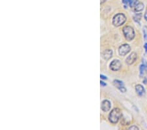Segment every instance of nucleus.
<instances>
[{"label":"nucleus","instance_id":"nucleus-16","mask_svg":"<svg viewBox=\"0 0 147 130\" xmlns=\"http://www.w3.org/2000/svg\"><path fill=\"white\" fill-rule=\"evenodd\" d=\"M123 2V3L124 4V7L126 8V5H128L129 3V0H122Z\"/></svg>","mask_w":147,"mask_h":130},{"label":"nucleus","instance_id":"nucleus-19","mask_svg":"<svg viewBox=\"0 0 147 130\" xmlns=\"http://www.w3.org/2000/svg\"><path fill=\"white\" fill-rule=\"evenodd\" d=\"M100 84H101V86H107V84H106V83H105L104 82H103V81H100Z\"/></svg>","mask_w":147,"mask_h":130},{"label":"nucleus","instance_id":"nucleus-17","mask_svg":"<svg viewBox=\"0 0 147 130\" xmlns=\"http://www.w3.org/2000/svg\"><path fill=\"white\" fill-rule=\"evenodd\" d=\"M129 130H132V129L138 130V129H139V128H138V127H137V126H133L130 127V128H129Z\"/></svg>","mask_w":147,"mask_h":130},{"label":"nucleus","instance_id":"nucleus-4","mask_svg":"<svg viewBox=\"0 0 147 130\" xmlns=\"http://www.w3.org/2000/svg\"><path fill=\"white\" fill-rule=\"evenodd\" d=\"M130 46L128 44H124L120 46L118 48L119 55L121 56H125L130 51Z\"/></svg>","mask_w":147,"mask_h":130},{"label":"nucleus","instance_id":"nucleus-15","mask_svg":"<svg viewBox=\"0 0 147 130\" xmlns=\"http://www.w3.org/2000/svg\"><path fill=\"white\" fill-rule=\"evenodd\" d=\"M143 34L145 41H147V26H146L143 27Z\"/></svg>","mask_w":147,"mask_h":130},{"label":"nucleus","instance_id":"nucleus-1","mask_svg":"<svg viewBox=\"0 0 147 130\" xmlns=\"http://www.w3.org/2000/svg\"><path fill=\"white\" fill-rule=\"evenodd\" d=\"M121 116L122 113L120 110L118 108H115L109 114L108 120L112 124H116L118 122L119 119L121 117Z\"/></svg>","mask_w":147,"mask_h":130},{"label":"nucleus","instance_id":"nucleus-18","mask_svg":"<svg viewBox=\"0 0 147 130\" xmlns=\"http://www.w3.org/2000/svg\"><path fill=\"white\" fill-rule=\"evenodd\" d=\"M120 91H121L122 93H125L126 91V89L124 87H122L121 89H120Z\"/></svg>","mask_w":147,"mask_h":130},{"label":"nucleus","instance_id":"nucleus-10","mask_svg":"<svg viewBox=\"0 0 147 130\" xmlns=\"http://www.w3.org/2000/svg\"><path fill=\"white\" fill-rule=\"evenodd\" d=\"M139 69H140V74H141V76L143 75L147 69V63L146 61L144 60V59L143 60V63L142 64H141V66H140Z\"/></svg>","mask_w":147,"mask_h":130},{"label":"nucleus","instance_id":"nucleus-23","mask_svg":"<svg viewBox=\"0 0 147 130\" xmlns=\"http://www.w3.org/2000/svg\"><path fill=\"white\" fill-rule=\"evenodd\" d=\"M144 47H145V50H146V53H147V43H145V46H144Z\"/></svg>","mask_w":147,"mask_h":130},{"label":"nucleus","instance_id":"nucleus-12","mask_svg":"<svg viewBox=\"0 0 147 130\" xmlns=\"http://www.w3.org/2000/svg\"><path fill=\"white\" fill-rule=\"evenodd\" d=\"M113 83L114 85H115V87H116V88L118 89L119 90H120L122 87H124V83H123L122 81L118 80V79H115V80L113 81Z\"/></svg>","mask_w":147,"mask_h":130},{"label":"nucleus","instance_id":"nucleus-11","mask_svg":"<svg viewBox=\"0 0 147 130\" xmlns=\"http://www.w3.org/2000/svg\"><path fill=\"white\" fill-rule=\"evenodd\" d=\"M133 11L135 12L141 11L144 9V4L143 3L139 2L138 3H137V5L133 8Z\"/></svg>","mask_w":147,"mask_h":130},{"label":"nucleus","instance_id":"nucleus-21","mask_svg":"<svg viewBox=\"0 0 147 130\" xmlns=\"http://www.w3.org/2000/svg\"><path fill=\"white\" fill-rule=\"evenodd\" d=\"M143 83H145V84L147 85V77L145 78V79H144V80H143Z\"/></svg>","mask_w":147,"mask_h":130},{"label":"nucleus","instance_id":"nucleus-2","mask_svg":"<svg viewBox=\"0 0 147 130\" xmlns=\"http://www.w3.org/2000/svg\"><path fill=\"white\" fill-rule=\"evenodd\" d=\"M126 21V17L123 13H118L113 17L112 24H114V26L118 27V26L124 24Z\"/></svg>","mask_w":147,"mask_h":130},{"label":"nucleus","instance_id":"nucleus-24","mask_svg":"<svg viewBox=\"0 0 147 130\" xmlns=\"http://www.w3.org/2000/svg\"><path fill=\"white\" fill-rule=\"evenodd\" d=\"M105 1H106V0H101V3H103Z\"/></svg>","mask_w":147,"mask_h":130},{"label":"nucleus","instance_id":"nucleus-8","mask_svg":"<svg viewBox=\"0 0 147 130\" xmlns=\"http://www.w3.org/2000/svg\"><path fill=\"white\" fill-rule=\"evenodd\" d=\"M102 56L103 58L105 60H108L111 59L112 56V51L110 49H107L105 51H103V53H102Z\"/></svg>","mask_w":147,"mask_h":130},{"label":"nucleus","instance_id":"nucleus-5","mask_svg":"<svg viewBox=\"0 0 147 130\" xmlns=\"http://www.w3.org/2000/svg\"><path fill=\"white\" fill-rule=\"evenodd\" d=\"M122 67V64L119 60H114L110 64V68L113 71H118Z\"/></svg>","mask_w":147,"mask_h":130},{"label":"nucleus","instance_id":"nucleus-7","mask_svg":"<svg viewBox=\"0 0 147 130\" xmlns=\"http://www.w3.org/2000/svg\"><path fill=\"white\" fill-rule=\"evenodd\" d=\"M111 107V104L110 101L108 100H104L101 103V109L104 112H107L110 110Z\"/></svg>","mask_w":147,"mask_h":130},{"label":"nucleus","instance_id":"nucleus-14","mask_svg":"<svg viewBox=\"0 0 147 130\" xmlns=\"http://www.w3.org/2000/svg\"><path fill=\"white\" fill-rule=\"evenodd\" d=\"M139 1L138 0H129V4L130 7L133 8Z\"/></svg>","mask_w":147,"mask_h":130},{"label":"nucleus","instance_id":"nucleus-6","mask_svg":"<svg viewBox=\"0 0 147 130\" xmlns=\"http://www.w3.org/2000/svg\"><path fill=\"white\" fill-rule=\"evenodd\" d=\"M137 53L135 52H133L132 53L130 54L129 56H128V57L127 58L126 60V63L128 64L131 65L135 63V61L137 60Z\"/></svg>","mask_w":147,"mask_h":130},{"label":"nucleus","instance_id":"nucleus-9","mask_svg":"<svg viewBox=\"0 0 147 130\" xmlns=\"http://www.w3.org/2000/svg\"><path fill=\"white\" fill-rule=\"evenodd\" d=\"M135 91L139 96H143V95H145V89L143 87V86H141V85L139 84L135 86Z\"/></svg>","mask_w":147,"mask_h":130},{"label":"nucleus","instance_id":"nucleus-20","mask_svg":"<svg viewBox=\"0 0 147 130\" xmlns=\"http://www.w3.org/2000/svg\"><path fill=\"white\" fill-rule=\"evenodd\" d=\"M100 78L103 79H107V77L105 76H103V75H102V74H101L100 75Z\"/></svg>","mask_w":147,"mask_h":130},{"label":"nucleus","instance_id":"nucleus-22","mask_svg":"<svg viewBox=\"0 0 147 130\" xmlns=\"http://www.w3.org/2000/svg\"><path fill=\"white\" fill-rule=\"evenodd\" d=\"M145 19L147 21V9H146V12H145Z\"/></svg>","mask_w":147,"mask_h":130},{"label":"nucleus","instance_id":"nucleus-3","mask_svg":"<svg viewBox=\"0 0 147 130\" xmlns=\"http://www.w3.org/2000/svg\"><path fill=\"white\" fill-rule=\"evenodd\" d=\"M123 33L124 37L128 41H132L135 38V31L132 27L126 26L123 28Z\"/></svg>","mask_w":147,"mask_h":130},{"label":"nucleus","instance_id":"nucleus-13","mask_svg":"<svg viewBox=\"0 0 147 130\" xmlns=\"http://www.w3.org/2000/svg\"><path fill=\"white\" fill-rule=\"evenodd\" d=\"M141 17H142V14H141V13H138V14H136L133 17V19H134V21H135L136 22L139 23V21L140 20H141Z\"/></svg>","mask_w":147,"mask_h":130}]
</instances>
